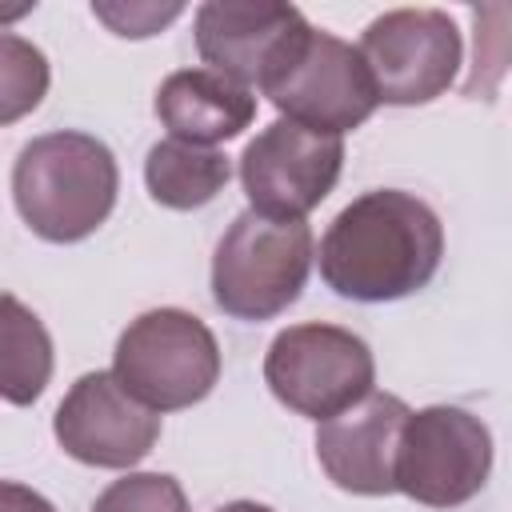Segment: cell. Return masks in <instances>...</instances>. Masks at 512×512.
I'll return each instance as SVG.
<instances>
[{
    "mask_svg": "<svg viewBox=\"0 0 512 512\" xmlns=\"http://www.w3.org/2000/svg\"><path fill=\"white\" fill-rule=\"evenodd\" d=\"M444 256L440 216L412 192L372 188L336 212L320 240L324 284L360 304H392L420 292Z\"/></svg>",
    "mask_w": 512,
    "mask_h": 512,
    "instance_id": "1",
    "label": "cell"
},
{
    "mask_svg": "<svg viewBox=\"0 0 512 512\" xmlns=\"http://www.w3.org/2000/svg\"><path fill=\"white\" fill-rule=\"evenodd\" d=\"M120 168L104 140L60 128L28 140L12 164V200L24 224L48 244L92 236L116 208Z\"/></svg>",
    "mask_w": 512,
    "mask_h": 512,
    "instance_id": "2",
    "label": "cell"
},
{
    "mask_svg": "<svg viewBox=\"0 0 512 512\" xmlns=\"http://www.w3.org/2000/svg\"><path fill=\"white\" fill-rule=\"evenodd\" d=\"M312 256L308 220H272L244 208L216 244L212 300L232 320H272L300 300Z\"/></svg>",
    "mask_w": 512,
    "mask_h": 512,
    "instance_id": "3",
    "label": "cell"
},
{
    "mask_svg": "<svg viewBox=\"0 0 512 512\" xmlns=\"http://www.w3.org/2000/svg\"><path fill=\"white\" fill-rule=\"evenodd\" d=\"M112 372L148 408L180 412L216 388L220 344L200 316L184 308H152L120 332Z\"/></svg>",
    "mask_w": 512,
    "mask_h": 512,
    "instance_id": "4",
    "label": "cell"
},
{
    "mask_svg": "<svg viewBox=\"0 0 512 512\" xmlns=\"http://www.w3.org/2000/svg\"><path fill=\"white\" fill-rule=\"evenodd\" d=\"M264 384L284 408L324 424L376 392V360L372 348L340 324H292L268 344Z\"/></svg>",
    "mask_w": 512,
    "mask_h": 512,
    "instance_id": "5",
    "label": "cell"
},
{
    "mask_svg": "<svg viewBox=\"0 0 512 512\" xmlns=\"http://www.w3.org/2000/svg\"><path fill=\"white\" fill-rule=\"evenodd\" d=\"M492 432L456 404H428L408 416L396 452V492L424 508H460L488 484Z\"/></svg>",
    "mask_w": 512,
    "mask_h": 512,
    "instance_id": "6",
    "label": "cell"
},
{
    "mask_svg": "<svg viewBox=\"0 0 512 512\" xmlns=\"http://www.w3.org/2000/svg\"><path fill=\"white\" fill-rule=\"evenodd\" d=\"M356 48L372 72L380 104L396 108L444 96L464 60L460 28L440 8H392L364 28Z\"/></svg>",
    "mask_w": 512,
    "mask_h": 512,
    "instance_id": "7",
    "label": "cell"
},
{
    "mask_svg": "<svg viewBox=\"0 0 512 512\" xmlns=\"http://www.w3.org/2000/svg\"><path fill=\"white\" fill-rule=\"evenodd\" d=\"M260 92L284 112V120L332 136L360 128L380 104L360 48L324 28H312Z\"/></svg>",
    "mask_w": 512,
    "mask_h": 512,
    "instance_id": "8",
    "label": "cell"
},
{
    "mask_svg": "<svg viewBox=\"0 0 512 512\" xmlns=\"http://www.w3.org/2000/svg\"><path fill=\"white\" fill-rule=\"evenodd\" d=\"M344 140L304 128L296 120H272L240 152V184L248 204L272 220H304L340 180Z\"/></svg>",
    "mask_w": 512,
    "mask_h": 512,
    "instance_id": "9",
    "label": "cell"
},
{
    "mask_svg": "<svg viewBox=\"0 0 512 512\" xmlns=\"http://www.w3.org/2000/svg\"><path fill=\"white\" fill-rule=\"evenodd\" d=\"M56 444L88 468H132L160 440V412L136 400L116 372H84L52 416Z\"/></svg>",
    "mask_w": 512,
    "mask_h": 512,
    "instance_id": "10",
    "label": "cell"
},
{
    "mask_svg": "<svg viewBox=\"0 0 512 512\" xmlns=\"http://www.w3.org/2000/svg\"><path fill=\"white\" fill-rule=\"evenodd\" d=\"M308 32L304 12L280 0H208L196 8L200 60L244 88H264Z\"/></svg>",
    "mask_w": 512,
    "mask_h": 512,
    "instance_id": "11",
    "label": "cell"
},
{
    "mask_svg": "<svg viewBox=\"0 0 512 512\" xmlns=\"http://www.w3.org/2000/svg\"><path fill=\"white\" fill-rule=\"evenodd\" d=\"M412 408L392 392H368L348 412L316 428V460L324 476L352 496L396 492V452Z\"/></svg>",
    "mask_w": 512,
    "mask_h": 512,
    "instance_id": "12",
    "label": "cell"
},
{
    "mask_svg": "<svg viewBox=\"0 0 512 512\" xmlns=\"http://www.w3.org/2000/svg\"><path fill=\"white\" fill-rule=\"evenodd\" d=\"M156 116L172 140L216 148L256 120V96L212 68H180L156 88Z\"/></svg>",
    "mask_w": 512,
    "mask_h": 512,
    "instance_id": "13",
    "label": "cell"
},
{
    "mask_svg": "<svg viewBox=\"0 0 512 512\" xmlns=\"http://www.w3.org/2000/svg\"><path fill=\"white\" fill-rule=\"evenodd\" d=\"M232 176V164L216 148L184 144V140H160L148 148L144 160V184L148 196L172 212H192L212 204Z\"/></svg>",
    "mask_w": 512,
    "mask_h": 512,
    "instance_id": "14",
    "label": "cell"
},
{
    "mask_svg": "<svg viewBox=\"0 0 512 512\" xmlns=\"http://www.w3.org/2000/svg\"><path fill=\"white\" fill-rule=\"evenodd\" d=\"M0 392L8 404H32L52 380V336L36 312H28L12 292H4V324H0Z\"/></svg>",
    "mask_w": 512,
    "mask_h": 512,
    "instance_id": "15",
    "label": "cell"
},
{
    "mask_svg": "<svg viewBox=\"0 0 512 512\" xmlns=\"http://www.w3.org/2000/svg\"><path fill=\"white\" fill-rule=\"evenodd\" d=\"M48 92V60L36 44L4 32L0 36V120L12 124L32 112Z\"/></svg>",
    "mask_w": 512,
    "mask_h": 512,
    "instance_id": "16",
    "label": "cell"
},
{
    "mask_svg": "<svg viewBox=\"0 0 512 512\" xmlns=\"http://www.w3.org/2000/svg\"><path fill=\"white\" fill-rule=\"evenodd\" d=\"M92 512H188V496L168 472H128L96 496Z\"/></svg>",
    "mask_w": 512,
    "mask_h": 512,
    "instance_id": "17",
    "label": "cell"
},
{
    "mask_svg": "<svg viewBox=\"0 0 512 512\" xmlns=\"http://www.w3.org/2000/svg\"><path fill=\"white\" fill-rule=\"evenodd\" d=\"M476 16V68L464 84V96L492 92L500 72L512 64V4H480Z\"/></svg>",
    "mask_w": 512,
    "mask_h": 512,
    "instance_id": "18",
    "label": "cell"
},
{
    "mask_svg": "<svg viewBox=\"0 0 512 512\" xmlns=\"http://www.w3.org/2000/svg\"><path fill=\"white\" fill-rule=\"evenodd\" d=\"M92 12L116 32V36H128V40H144V36H156L164 24H172L184 4H108V0H96Z\"/></svg>",
    "mask_w": 512,
    "mask_h": 512,
    "instance_id": "19",
    "label": "cell"
},
{
    "mask_svg": "<svg viewBox=\"0 0 512 512\" xmlns=\"http://www.w3.org/2000/svg\"><path fill=\"white\" fill-rule=\"evenodd\" d=\"M0 512H56L40 492L24 488L20 480H4L0 484Z\"/></svg>",
    "mask_w": 512,
    "mask_h": 512,
    "instance_id": "20",
    "label": "cell"
},
{
    "mask_svg": "<svg viewBox=\"0 0 512 512\" xmlns=\"http://www.w3.org/2000/svg\"><path fill=\"white\" fill-rule=\"evenodd\" d=\"M216 512H276L268 504H256V500H232V504H220Z\"/></svg>",
    "mask_w": 512,
    "mask_h": 512,
    "instance_id": "21",
    "label": "cell"
}]
</instances>
